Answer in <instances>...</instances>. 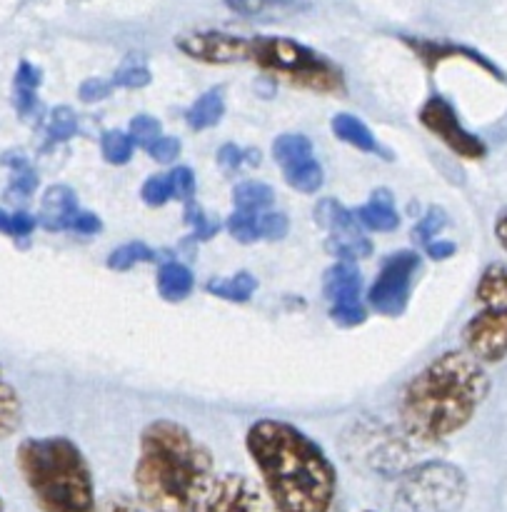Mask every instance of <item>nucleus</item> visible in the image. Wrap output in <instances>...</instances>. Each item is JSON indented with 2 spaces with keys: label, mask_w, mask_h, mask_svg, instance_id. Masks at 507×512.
Wrapping results in <instances>:
<instances>
[{
  "label": "nucleus",
  "mask_w": 507,
  "mask_h": 512,
  "mask_svg": "<svg viewBox=\"0 0 507 512\" xmlns=\"http://www.w3.org/2000/svg\"><path fill=\"white\" fill-rule=\"evenodd\" d=\"M425 253L433 260H448L458 253V245L450 243V240H433V243L425 245Z\"/></svg>",
  "instance_id": "nucleus-46"
},
{
  "label": "nucleus",
  "mask_w": 507,
  "mask_h": 512,
  "mask_svg": "<svg viewBox=\"0 0 507 512\" xmlns=\"http://www.w3.org/2000/svg\"><path fill=\"white\" fill-rule=\"evenodd\" d=\"M98 512H145L140 505H135L133 500L123 498V495H118V498H110L108 503L103 505Z\"/></svg>",
  "instance_id": "nucleus-47"
},
{
  "label": "nucleus",
  "mask_w": 507,
  "mask_h": 512,
  "mask_svg": "<svg viewBox=\"0 0 507 512\" xmlns=\"http://www.w3.org/2000/svg\"><path fill=\"white\" fill-rule=\"evenodd\" d=\"M23 425V403L18 390L0 380V440L13 438Z\"/></svg>",
  "instance_id": "nucleus-27"
},
{
  "label": "nucleus",
  "mask_w": 507,
  "mask_h": 512,
  "mask_svg": "<svg viewBox=\"0 0 507 512\" xmlns=\"http://www.w3.org/2000/svg\"><path fill=\"white\" fill-rule=\"evenodd\" d=\"M78 133V115L68 105H58L55 110H50L48 115V128H45V148H53V145L65 143L73 135Z\"/></svg>",
  "instance_id": "nucleus-29"
},
{
  "label": "nucleus",
  "mask_w": 507,
  "mask_h": 512,
  "mask_svg": "<svg viewBox=\"0 0 507 512\" xmlns=\"http://www.w3.org/2000/svg\"><path fill=\"white\" fill-rule=\"evenodd\" d=\"M420 123L425 130L435 135L438 140H443L455 155L465 160H480L488 155V145L478 138L475 133H470L458 118V110L453 108L448 98L443 95H430L423 103L418 113Z\"/></svg>",
  "instance_id": "nucleus-9"
},
{
  "label": "nucleus",
  "mask_w": 507,
  "mask_h": 512,
  "mask_svg": "<svg viewBox=\"0 0 507 512\" xmlns=\"http://www.w3.org/2000/svg\"><path fill=\"white\" fill-rule=\"evenodd\" d=\"M258 213H243V210H233L228 220H225V230L233 235L238 243L250 245L255 240H260V230H258Z\"/></svg>",
  "instance_id": "nucleus-33"
},
{
  "label": "nucleus",
  "mask_w": 507,
  "mask_h": 512,
  "mask_svg": "<svg viewBox=\"0 0 507 512\" xmlns=\"http://www.w3.org/2000/svg\"><path fill=\"white\" fill-rule=\"evenodd\" d=\"M283 175H285V183H288L290 188L305 195H315L325 183L323 165L315 160V155L313 158H305L300 160V163L283 168Z\"/></svg>",
  "instance_id": "nucleus-26"
},
{
  "label": "nucleus",
  "mask_w": 507,
  "mask_h": 512,
  "mask_svg": "<svg viewBox=\"0 0 507 512\" xmlns=\"http://www.w3.org/2000/svg\"><path fill=\"white\" fill-rule=\"evenodd\" d=\"M0 380H3V365H0Z\"/></svg>",
  "instance_id": "nucleus-51"
},
{
  "label": "nucleus",
  "mask_w": 507,
  "mask_h": 512,
  "mask_svg": "<svg viewBox=\"0 0 507 512\" xmlns=\"http://www.w3.org/2000/svg\"><path fill=\"white\" fill-rule=\"evenodd\" d=\"M35 228H38V218H35V215L25 213V210H15V213H10L8 238H15V240L30 238Z\"/></svg>",
  "instance_id": "nucleus-43"
},
{
  "label": "nucleus",
  "mask_w": 507,
  "mask_h": 512,
  "mask_svg": "<svg viewBox=\"0 0 507 512\" xmlns=\"http://www.w3.org/2000/svg\"><path fill=\"white\" fill-rule=\"evenodd\" d=\"M15 463L40 512H98L88 460L65 435L25 438Z\"/></svg>",
  "instance_id": "nucleus-4"
},
{
  "label": "nucleus",
  "mask_w": 507,
  "mask_h": 512,
  "mask_svg": "<svg viewBox=\"0 0 507 512\" xmlns=\"http://www.w3.org/2000/svg\"><path fill=\"white\" fill-rule=\"evenodd\" d=\"M420 270L415 250H398L380 265V273L368 290V303L383 318H400L408 310L413 280Z\"/></svg>",
  "instance_id": "nucleus-7"
},
{
  "label": "nucleus",
  "mask_w": 507,
  "mask_h": 512,
  "mask_svg": "<svg viewBox=\"0 0 507 512\" xmlns=\"http://www.w3.org/2000/svg\"><path fill=\"white\" fill-rule=\"evenodd\" d=\"M3 165L10 168V183L5 195L10 200L30 198L35 193V188H38V173L30 165V160L23 158V155H3Z\"/></svg>",
  "instance_id": "nucleus-23"
},
{
  "label": "nucleus",
  "mask_w": 507,
  "mask_h": 512,
  "mask_svg": "<svg viewBox=\"0 0 507 512\" xmlns=\"http://www.w3.org/2000/svg\"><path fill=\"white\" fill-rule=\"evenodd\" d=\"M403 40L413 48V53L420 55V60H423L428 68H438L443 60H450V58H465L470 60V63H478L480 68L488 70V73L495 75L498 80H505L503 70H500L493 60H488L485 55H480L478 50L473 48H465V45H455V43H435V40H420V38L415 40L403 38Z\"/></svg>",
  "instance_id": "nucleus-14"
},
{
  "label": "nucleus",
  "mask_w": 507,
  "mask_h": 512,
  "mask_svg": "<svg viewBox=\"0 0 507 512\" xmlns=\"http://www.w3.org/2000/svg\"><path fill=\"white\" fill-rule=\"evenodd\" d=\"M103 230V223L95 213H88V210H78V215L73 218L70 223V233H78V235H95Z\"/></svg>",
  "instance_id": "nucleus-44"
},
{
  "label": "nucleus",
  "mask_w": 507,
  "mask_h": 512,
  "mask_svg": "<svg viewBox=\"0 0 507 512\" xmlns=\"http://www.w3.org/2000/svg\"><path fill=\"white\" fill-rule=\"evenodd\" d=\"M128 135L133 140V145L148 150L163 135V123L158 118H153V115H135L128 125Z\"/></svg>",
  "instance_id": "nucleus-34"
},
{
  "label": "nucleus",
  "mask_w": 507,
  "mask_h": 512,
  "mask_svg": "<svg viewBox=\"0 0 507 512\" xmlns=\"http://www.w3.org/2000/svg\"><path fill=\"white\" fill-rule=\"evenodd\" d=\"M490 393V375L468 350H448L403 388L400 428L413 443L435 445L460 433Z\"/></svg>",
  "instance_id": "nucleus-2"
},
{
  "label": "nucleus",
  "mask_w": 507,
  "mask_h": 512,
  "mask_svg": "<svg viewBox=\"0 0 507 512\" xmlns=\"http://www.w3.org/2000/svg\"><path fill=\"white\" fill-rule=\"evenodd\" d=\"M330 318L340 328H358L368 320V310L363 308V303L358 305H345V308H330Z\"/></svg>",
  "instance_id": "nucleus-41"
},
{
  "label": "nucleus",
  "mask_w": 507,
  "mask_h": 512,
  "mask_svg": "<svg viewBox=\"0 0 507 512\" xmlns=\"http://www.w3.org/2000/svg\"><path fill=\"white\" fill-rule=\"evenodd\" d=\"M243 18H288L310 8L308 0H225Z\"/></svg>",
  "instance_id": "nucleus-18"
},
{
  "label": "nucleus",
  "mask_w": 507,
  "mask_h": 512,
  "mask_svg": "<svg viewBox=\"0 0 507 512\" xmlns=\"http://www.w3.org/2000/svg\"><path fill=\"white\" fill-rule=\"evenodd\" d=\"M250 60L263 70L283 75L300 88L315 93H340L345 78L335 63L308 45L283 35H255L250 38Z\"/></svg>",
  "instance_id": "nucleus-5"
},
{
  "label": "nucleus",
  "mask_w": 507,
  "mask_h": 512,
  "mask_svg": "<svg viewBox=\"0 0 507 512\" xmlns=\"http://www.w3.org/2000/svg\"><path fill=\"white\" fill-rule=\"evenodd\" d=\"M180 150H183V143L173 135H160L153 145L148 148V155L158 163H173L175 158H180Z\"/></svg>",
  "instance_id": "nucleus-40"
},
{
  "label": "nucleus",
  "mask_w": 507,
  "mask_h": 512,
  "mask_svg": "<svg viewBox=\"0 0 507 512\" xmlns=\"http://www.w3.org/2000/svg\"><path fill=\"white\" fill-rule=\"evenodd\" d=\"M445 225H448V213H445L440 205H433V208H428V213L420 218V223L415 225L413 238L418 240L420 245L433 243V240H438V235L443 233Z\"/></svg>",
  "instance_id": "nucleus-35"
},
{
  "label": "nucleus",
  "mask_w": 507,
  "mask_h": 512,
  "mask_svg": "<svg viewBox=\"0 0 507 512\" xmlns=\"http://www.w3.org/2000/svg\"><path fill=\"white\" fill-rule=\"evenodd\" d=\"M275 203V190L263 180H243L233 188L235 210L243 213H260Z\"/></svg>",
  "instance_id": "nucleus-25"
},
{
  "label": "nucleus",
  "mask_w": 507,
  "mask_h": 512,
  "mask_svg": "<svg viewBox=\"0 0 507 512\" xmlns=\"http://www.w3.org/2000/svg\"><path fill=\"white\" fill-rule=\"evenodd\" d=\"M218 163L223 170H238L245 165V150L238 148L235 143H225L218 150Z\"/></svg>",
  "instance_id": "nucleus-45"
},
{
  "label": "nucleus",
  "mask_w": 507,
  "mask_h": 512,
  "mask_svg": "<svg viewBox=\"0 0 507 512\" xmlns=\"http://www.w3.org/2000/svg\"><path fill=\"white\" fill-rule=\"evenodd\" d=\"M475 298L483 308H507V265L493 263L483 270Z\"/></svg>",
  "instance_id": "nucleus-22"
},
{
  "label": "nucleus",
  "mask_w": 507,
  "mask_h": 512,
  "mask_svg": "<svg viewBox=\"0 0 507 512\" xmlns=\"http://www.w3.org/2000/svg\"><path fill=\"white\" fill-rule=\"evenodd\" d=\"M158 293L160 298L168 300V303H180V300L188 298L195 288V278L190 273L188 265L178 263V260H168L158 268Z\"/></svg>",
  "instance_id": "nucleus-20"
},
{
  "label": "nucleus",
  "mask_w": 507,
  "mask_h": 512,
  "mask_svg": "<svg viewBox=\"0 0 507 512\" xmlns=\"http://www.w3.org/2000/svg\"><path fill=\"white\" fill-rule=\"evenodd\" d=\"M8 233H10V213L0 208V235H8Z\"/></svg>",
  "instance_id": "nucleus-49"
},
{
  "label": "nucleus",
  "mask_w": 507,
  "mask_h": 512,
  "mask_svg": "<svg viewBox=\"0 0 507 512\" xmlns=\"http://www.w3.org/2000/svg\"><path fill=\"white\" fill-rule=\"evenodd\" d=\"M353 215L360 223V228L373 230V233H393L400 225V215L395 210L393 193L385 188L375 190L368 203L355 208Z\"/></svg>",
  "instance_id": "nucleus-16"
},
{
  "label": "nucleus",
  "mask_w": 507,
  "mask_h": 512,
  "mask_svg": "<svg viewBox=\"0 0 507 512\" xmlns=\"http://www.w3.org/2000/svg\"><path fill=\"white\" fill-rule=\"evenodd\" d=\"M43 83V70L38 65L20 60L13 78V105L20 118H30L38 113V88Z\"/></svg>",
  "instance_id": "nucleus-17"
},
{
  "label": "nucleus",
  "mask_w": 507,
  "mask_h": 512,
  "mask_svg": "<svg viewBox=\"0 0 507 512\" xmlns=\"http://www.w3.org/2000/svg\"><path fill=\"white\" fill-rule=\"evenodd\" d=\"M153 75H150L148 65L140 55H128V58L120 63V68L115 70V75L110 78L113 88H128V90H140L145 85H150Z\"/></svg>",
  "instance_id": "nucleus-30"
},
{
  "label": "nucleus",
  "mask_w": 507,
  "mask_h": 512,
  "mask_svg": "<svg viewBox=\"0 0 507 512\" xmlns=\"http://www.w3.org/2000/svg\"><path fill=\"white\" fill-rule=\"evenodd\" d=\"M465 350L483 365L507 358V308H483L463 328Z\"/></svg>",
  "instance_id": "nucleus-12"
},
{
  "label": "nucleus",
  "mask_w": 507,
  "mask_h": 512,
  "mask_svg": "<svg viewBox=\"0 0 507 512\" xmlns=\"http://www.w3.org/2000/svg\"><path fill=\"white\" fill-rule=\"evenodd\" d=\"M170 188H173V200H180V203H188L195 195V173L188 168V165H178L168 173Z\"/></svg>",
  "instance_id": "nucleus-38"
},
{
  "label": "nucleus",
  "mask_w": 507,
  "mask_h": 512,
  "mask_svg": "<svg viewBox=\"0 0 507 512\" xmlns=\"http://www.w3.org/2000/svg\"><path fill=\"white\" fill-rule=\"evenodd\" d=\"M365 512H373V510H365Z\"/></svg>",
  "instance_id": "nucleus-52"
},
{
  "label": "nucleus",
  "mask_w": 507,
  "mask_h": 512,
  "mask_svg": "<svg viewBox=\"0 0 507 512\" xmlns=\"http://www.w3.org/2000/svg\"><path fill=\"white\" fill-rule=\"evenodd\" d=\"M245 450L258 468L263 493L278 512H330L338 470L310 435L285 420L265 418L248 428Z\"/></svg>",
  "instance_id": "nucleus-1"
},
{
  "label": "nucleus",
  "mask_w": 507,
  "mask_h": 512,
  "mask_svg": "<svg viewBox=\"0 0 507 512\" xmlns=\"http://www.w3.org/2000/svg\"><path fill=\"white\" fill-rule=\"evenodd\" d=\"M0 512H5V503H3V498H0Z\"/></svg>",
  "instance_id": "nucleus-50"
},
{
  "label": "nucleus",
  "mask_w": 507,
  "mask_h": 512,
  "mask_svg": "<svg viewBox=\"0 0 507 512\" xmlns=\"http://www.w3.org/2000/svg\"><path fill=\"white\" fill-rule=\"evenodd\" d=\"M183 215H185V223H188L190 230H193V235H190L193 240H210L218 235L220 223L218 220H210L195 200H188V203H185Z\"/></svg>",
  "instance_id": "nucleus-36"
},
{
  "label": "nucleus",
  "mask_w": 507,
  "mask_h": 512,
  "mask_svg": "<svg viewBox=\"0 0 507 512\" xmlns=\"http://www.w3.org/2000/svg\"><path fill=\"white\" fill-rule=\"evenodd\" d=\"M313 155V143H310V138H305L300 133H283L273 143V158L280 165V170L300 163L305 158H313Z\"/></svg>",
  "instance_id": "nucleus-28"
},
{
  "label": "nucleus",
  "mask_w": 507,
  "mask_h": 512,
  "mask_svg": "<svg viewBox=\"0 0 507 512\" xmlns=\"http://www.w3.org/2000/svg\"><path fill=\"white\" fill-rule=\"evenodd\" d=\"M78 195L68 185H50L43 193V203H40L38 218L40 228H45L48 233H63L70 230V223L78 215Z\"/></svg>",
  "instance_id": "nucleus-13"
},
{
  "label": "nucleus",
  "mask_w": 507,
  "mask_h": 512,
  "mask_svg": "<svg viewBox=\"0 0 507 512\" xmlns=\"http://www.w3.org/2000/svg\"><path fill=\"white\" fill-rule=\"evenodd\" d=\"M175 48L205 65H235L250 60V38L223 30H188L175 38Z\"/></svg>",
  "instance_id": "nucleus-11"
},
{
  "label": "nucleus",
  "mask_w": 507,
  "mask_h": 512,
  "mask_svg": "<svg viewBox=\"0 0 507 512\" xmlns=\"http://www.w3.org/2000/svg\"><path fill=\"white\" fill-rule=\"evenodd\" d=\"M213 478V455L185 425L168 418L145 425L133 468L145 510L195 512Z\"/></svg>",
  "instance_id": "nucleus-3"
},
{
  "label": "nucleus",
  "mask_w": 507,
  "mask_h": 512,
  "mask_svg": "<svg viewBox=\"0 0 507 512\" xmlns=\"http://www.w3.org/2000/svg\"><path fill=\"white\" fill-rule=\"evenodd\" d=\"M225 115V90L223 88H210L195 100L185 113V123L190 130L200 133V130L215 128Z\"/></svg>",
  "instance_id": "nucleus-21"
},
{
  "label": "nucleus",
  "mask_w": 507,
  "mask_h": 512,
  "mask_svg": "<svg viewBox=\"0 0 507 512\" xmlns=\"http://www.w3.org/2000/svg\"><path fill=\"white\" fill-rule=\"evenodd\" d=\"M100 153H103L105 163L125 165L133 158L135 145L130 135L123 133V130H105L103 138H100Z\"/></svg>",
  "instance_id": "nucleus-32"
},
{
  "label": "nucleus",
  "mask_w": 507,
  "mask_h": 512,
  "mask_svg": "<svg viewBox=\"0 0 507 512\" xmlns=\"http://www.w3.org/2000/svg\"><path fill=\"white\" fill-rule=\"evenodd\" d=\"M258 230H260V238H265V240H283L285 235H288V230H290L288 215H283V213H265V215H260Z\"/></svg>",
  "instance_id": "nucleus-39"
},
{
  "label": "nucleus",
  "mask_w": 507,
  "mask_h": 512,
  "mask_svg": "<svg viewBox=\"0 0 507 512\" xmlns=\"http://www.w3.org/2000/svg\"><path fill=\"white\" fill-rule=\"evenodd\" d=\"M113 83L105 78H88L80 83L78 88V98L83 100V103H100V100L108 98L110 93H113Z\"/></svg>",
  "instance_id": "nucleus-42"
},
{
  "label": "nucleus",
  "mask_w": 507,
  "mask_h": 512,
  "mask_svg": "<svg viewBox=\"0 0 507 512\" xmlns=\"http://www.w3.org/2000/svg\"><path fill=\"white\" fill-rule=\"evenodd\" d=\"M315 220L328 233L325 248L335 258L345 260V263H355L358 258H368L373 253V243L365 238L353 210H348L335 198H323L315 205Z\"/></svg>",
  "instance_id": "nucleus-8"
},
{
  "label": "nucleus",
  "mask_w": 507,
  "mask_h": 512,
  "mask_svg": "<svg viewBox=\"0 0 507 512\" xmlns=\"http://www.w3.org/2000/svg\"><path fill=\"white\" fill-rule=\"evenodd\" d=\"M330 130L335 133V138L343 140L350 148L360 150V153H380L378 138H375L373 130H370L358 115L338 113L330 120Z\"/></svg>",
  "instance_id": "nucleus-19"
},
{
  "label": "nucleus",
  "mask_w": 507,
  "mask_h": 512,
  "mask_svg": "<svg viewBox=\"0 0 507 512\" xmlns=\"http://www.w3.org/2000/svg\"><path fill=\"white\" fill-rule=\"evenodd\" d=\"M363 293V275L355 268V263L330 265L323 275V295L328 298L330 308H345V305H358Z\"/></svg>",
  "instance_id": "nucleus-15"
},
{
  "label": "nucleus",
  "mask_w": 507,
  "mask_h": 512,
  "mask_svg": "<svg viewBox=\"0 0 507 512\" xmlns=\"http://www.w3.org/2000/svg\"><path fill=\"white\" fill-rule=\"evenodd\" d=\"M468 493L463 470L448 463H425L403 480V503L413 512H458Z\"/></svg>",
  "instance_id": "nucleus-6"
},
{
  "label": "nucleus",
  "mask_w": 507,
  "mask_h": 512,
  "mask_svg": "<svg viewBox=\"0 0 507 512\" xmlns=\"http://www.w3.org/2000/svg\"><path fill=\"white\" fill-rule=\"evenodd\" d=\"M205 290L215 298L228 300V303H248L255 290H258V280L243 270V273H235L230 278H213L205 285Z\"/></svg>",
  "instance_id": "nucleus-24"
},
{
  "label": "nucleus",
  "mask_w": 507,
  "mask_h": 512,
  "mask_svg": "<svg viewBox=\"0 0 507 512\" xmlns=\"http://www.w3.org/2000/svg\"><path fill=\"white\" fill-rule=\"evenodd\" d=\"M155 253L140 240H133V243H125L120 248H115L113 253L108 255V268L115 270V273H125V270L135 268L140 263H153Z\"/></svg>",
  "instance_id": "nucleus-31"
},
{
  "label": "nucleus",
  "mask_w": 507,
  "mask_h": 512,
  "mask_svg": "<svg viewBox=\"0 0 507 512\" xmlns=\"http://www.w3.org/2000/svg\"><path fill=\"white\" fill-rule=\"evenodd\" d=\"M495 238H498L500 248H503L507 253V213L500 215L498 223H495Z\"/></svg>",
  "instance_id": "nucleus-48"
},
{
  "label": "nucleus",
  "mask_w": 507,
  "mask_h": 512,
  "mask_svg": "<svg viewBox=\"0 0 507 512\" xmlns=\"http://www.w3.org/2000/svg\"><path fill=\"white\" fill-rule=\"evenodd\" d=\"M140 198L150 208H163L165 203L173 200V188H170L168 175H150L140 188Z\"/></svg>",
  "instance_id": "nucleus-37"
},
{
  "label": "nucleus",
  "mask_w": 507,
  "mask_h": 512,
  "mask_svg": "<svg viewBox=\"0 0 507 512\" xmlns=\"http://www.w3.org/2000/svg\"><path fill=\"white\" fill-rule=\"evenodd\" d=\"M195 512H278L263 488L250 483L245 475H215L200 498Z\"/></svg>",
  "instance_id": "nucleus-10"
}]
</instances>
